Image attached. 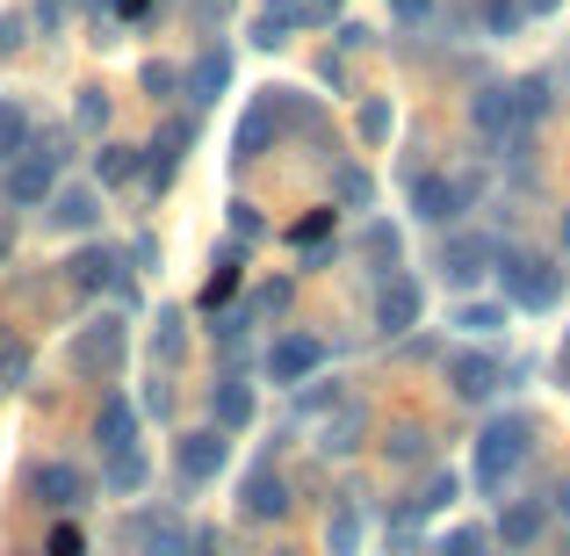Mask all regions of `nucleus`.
Here are the masks:
<instances>
[{"mask_svg":"<svg viewBox=\"0 0 570 556\" xmlns=\"http://www.w3.org/2000/svg\"><path fill=\"white\" fill-rule=\"evenodd\" d=\"M499 290H505V304H520V311H557L563 304V267L542 261V253H528V246H513V253H499Z\"/></svg>","mask_w":570,"mask_h":556,"instance_id":"1","label":"nucleus"},{"mask_svg":"<svg viewBox=\"0 0 570 556\" xmlns=\"http://www.w3.org/2000/svg\"><path fill=\"white\" fill-rule=\"evenodd\" d=\"M528 448H534V427H528V419H491V427L476 433V491H491V499H499L505 477L528 462Z\"/></svg>","mask_w":570,"mask_h":556,"instance_id":"2","label":"nucleus"},{"mask_svg":"<svg viewBox=\"0 0 570 556\" xmlns=\"http://www.w3.org/2000/svg\"><path fill=\"white\" fill-rule=\"evenodd\" d=\"M325 362H333V348H325L318 333H282L275 348H267V383H311V375H318Z\"/></svg>","mask_w":570,"mask_h":556,"instance_id":"3","label":"nucleus"},{"mask_svg":"<svg viewBox=\"0 0 570 556\" xmlns=\"http://www.w3.org/2000/svg\"><path fill=\"white\" fill-rule=\"evenodd\" d=\"M224 462H232V441H224L217 427H195V433H181V441H174V470H181L188 485H217Z\"/></svg>","mask_w":570,"mask_h":556,"instance_id":"4","label":"nucleus"},{"mask_svg":"<svg viewBox=\"0 0 570 556\" xmlns=\"http://www.w3.org/2000/svg\"><path fill=\"white\" fill-rule=\"evenodd\" d=\"M51 188H58V153L51 145H29L22 159H8V203H22V209H37V203H51Z\"/></svg>","mask_w":570,"mask_h":556,"instance_id":"5","label":"nucleus"},{"mask_svg":"<svg viewBox=\"0 0 570 556\" xmlns=\"http://www.w3.org/2000/svg\"><path fill=\"white\" fill-rule=\"evenodd\" d=\"M275 130H282V87H267V95L246 109V124H238V138H232V159H238V167H246V159H261Z\"/></svg>","mask_w":570,"mask_h":556,"instance_id":"6","label":"nucleus"},{"mask_svg":"<svg viewBox=\"0 0 570 556\" xmlns=\"http://www.w3.org/2000/svg\"><path fill=\"white\" fill-rule=\"evenodd\" d=\"M462 203H470V182H448V174H419L412 182V209L426 224H455Z\"/></svg>","mask_w":570,"mask_h":556,"instance_id":"7","label":"nucleus"},{"mask_svg":"<svg viewBox=\"0 0 570 556\" xmlns=\"http://www.w3.org/2000/svg\"><path fill=\"white\" fill-rule=\"evenodd\" d=\"M542 535H549V506H542V499H505V514H499V543H505V549L528 556Z\"/></svg>","mask_w":570,"mask_h":556,"instance_id":"8","label":"nucleus"},{"mask_svg":"<svg viewBox=\"0 0 570 556\" xmlns=\"http://www.w3.org/2000/svg\"><path fill=\"white\" fill-rule=\"evenodd\" d=\"M448 383H455V398L484 404L505 383V369H499V354H448Z\"/></svg>","mask_w":570,"mask_h":556,"instance_id":"9","label":"nucleus"},{"mask_svg":"<svg viewBox=\"0 0 570 556\" xmlns=\"http://www.w3.org/2000/svg\"><path fill=\"white\" fill-rule=\"evenodd\" d=\"M419 311H426L419 282H412V275H390V282H383V296H376V325H383V333H412Z\"/></svg>","mask_w":570,"mask_h":556,"instance_id":"10","label":"nucleus"},{"mask_svg":"<svg viewBox=\"0 0 570 556\" xmlns=\"http://www.w3.org/2000/svg\"><path fill=\"white\" fill-rule=\"evenodd\" d=\"M95 441L109 448V456L138 448V412H130V398H124V390H109V398H101V412H95Z\"/></svg>","mask_w":570,"mask_h":556,"instance_id":"11","label":"nucleus"},{"mask_svg":"<svg viewBox=\"0 0 570 556\" xmlns=\"http://www.w3.org/2000/svg\"><path fill=\"white\" fill-rule=\"evenodd\" d=\"M224 87H232V51H224V43H209V51L188 66V101H195V109H209Z\"/></svg>","mask_w":570,"mask_h":556,"instance_id":"12","label":"nucleus"},{"mask_svg":"<svg viewBox=\"0 0 570 556\" xmlns=\"http://www.w3.org/2000/svg\"><path fill=\"white\" fill-rule=\"evenodd\" d=\"M484 267H491V238H448L441 246V275L455 282V290L484 282Z\"/></svg>","mask_w":570,"mask_h":556,"instance_id":"13","label":"nucleus"},{"mask_svg":"<svg viewBox=\"0 0 570 556\" xmlns=\"http://www.w3.org/2000/svg\"><path fill=\"white\" fill-rule=\"evenodd\" d=\"M72 362H80V369H101V375H109L116 362H124V325H116V319L87 325V333H80V348H72Z\"/></svg>","mask_w":570,"mask_h":556,"instance_id":"14","label":"nucleus"},{"mask_svg":"<svg viewBox=\"0 0 570 556\" xmlns=\"http://www.w3.org/2000/svg\"><path fill=\"white\" fill-rule=\"evenodd\" d=\"M37 491H43V506H58V514L87 506V477L72 470V462H37Z\"/></svg>","mask_w":570,"mask_h":556,"instance_id":"15","label":"nucleus"},{"mask_svg":"<svg viewBox=\"0 0 570 556\" xmlns=\"http://www.w3.org/2000/svg\"><path fill=\"white\" fill-rule=\"evenodd\" d=\"M51 217H58V232H95L101 195L95 188H51Z\"/></svg>","mask_w":570,"mask_h":556,"instance_id":"16","label":"nucleus"},{"mask_svg":"<svg viewBox=\"0 0 570 556\" xmlns=\"http://www.w3.org/2000/svg\"><path fill=\"white\" fill-rule=\"evenodd\" d=\"M209 412H217V433H238V427H253V383L224 375V383L209 390Z\"/></svg>","mask_w":570,"mask_h":556,"instance_id":"17","label":"nucleus"},{"mask_svg":"<svg viewBox=\"0 0 570 556\" xmlns=\"http://www.w3.org/2000/svg\"><path fill=\"white\" fill-rule=\"evenodd\" d=\"M289 514V485L275 470H253L246 477V520H282Z\"/></svg>","mask_w":570,"mask_h":556,"instance_id":"18","label":"nucleus"},{"mask_svg":"<svg viewBox=\"0 0 570 556\" xmlns=\"http://www.w3.org/2000/svg\"><path fill=\"white\" fill-rule=\"evenodd\" d=\"M72 282H80L87 296H101V290H124V261H116L109 246H101V253H80V261H72Z\"/></svg>","mask_w":570,"mask_h":556,"instance_id":"19","label":"nucleus"},{"mask_svg":"<svg viewBox=\"0 0 570 556\" xmlns=\"http://www.w3.org/2000/svg\"><path fill=\"white\" fill-rule=\"evenodd\" d=\"M513 124H520V116H513V87H484V95H476V130L499 145Z\"/></svg>","mask_w":570,"mask_h":556,"instance_id":"20","label":"nucleus"},{"mask_svg":"<svg viewBox=\"0 0 570 556\" xmlns=\"http://www.w3.org/2000/svg\"><path fill=\"white\" fill-rule=\"evenodd\" d=\"M325 549H333V556H362V506H354V499L333 506V520H325Z\"/></svg>","mask_w":570,"mask_h":556,"instance_id":"21","label":"nucleus"},{"mask_svg":"<svg viewBox=\"0 0 570 556\" xmlns=\"http://www.w3.org/2000/svg\"><path fill=\"white\" fill-rule=\"evenodd\" d=\"M181 145H188V124H174L159 145H145V153H153V159H145V182H153V188L174 182V167H181Z\"/></svg>","mask_w":570,"mask_h":556,"instance_id":"22","label":"nucleus"},{"mask_svg":"<svg viewBox=\"0 0 570 556\" xmlns=\"http://www.w3.org/2000/svg\"><path fill=\"white\" fill-rule=\"evenodd\" d=\"M362 433H368V412H362V404H347V412H340V419H325V456H347V448H362Z\"/></svg>","mask_w":570,"mask_h":556,"instance_id":"23","label":"nucleus"},{"mask_svg":"<svg viewBox=\"0 0 570 556\" xmlns=\"http://www.w3.org/2000/svg\"><path fill=\"white\" fill-rule=\"evenodd\" d=\"M130 174H138V145H101V153H95V182L101 188L130 182Z\"/></svg>","mask_w":570,"mask_h":556,"instance_id":"24","label":"nucleus"},{"mask_svg":"<svg viewBox=\"0 0 570 556\" xmlns=\"http://www.w3.org/2000/svg\"><path fill=\"white\" fill-rule=\"evenodd\" d=\"M29 153V109H14V101H0V167L8 159Z\"/></svg>","mask_w":570,"mask_h":556,"instance_id":"25","label":"nucleus"},{"mask_svg":"<svg viewBox=\"0 0 570 556\" xmlns=\"http://www.w3.org/2000/svg\"><path fill=\"white\" fill-rule=\"evenodd\" d=\"M101 485H109V491H145V456H138V448H124V456H109V470H101Z\"/></svg>","mask_w":570,"mask_h":556,"instance_id":"26","label":"nucleus"},{"mask_svg":"<svg viewBox=\"0 0 570 556\" xmlns=\"http://www.w3.org/2000/svg\"><path fill=\"white\" fill-rule=\"evenodd\" d=\"M513 116H520V124H542V116H549V80H542V72L513 87Z\"/></svg>","mask_w":570,"mask_h":556,"instance_id":"27","label":"nucleus"},{"mask_svg":"<svg viewBox=\"0 0 570 556\" xmlns=\"http://www.w3.org/2000/svg\"><path fill=\"white\" fill-rule=\"evenodd\" d=\"M455 499H462V485L441 470V477H426V491H419V499L404 506V514H441V506H455Z\"/></svg>","mask_w":570,"mask_h":556,"instance_id":"28","label":"nucleus"},{"mask_svg":"<svg viewBox=\"0 0 570 556\" xmlns=\"http://www.w3.org/2000/svg\"><path fill=\"white\" fill-rule=\"evenodd\" d=\"M476 14H484V37H513V29L528 22V8H520V0H484Z\"/></svg>","mask_w":570,"mask_h":556,"instance_id":"29","label":"nucleus"},{"mask_svg":"<svg viewBox=\"0 0 570 556\" xmlns=\"http://www.w3.org/2000/svg\"><path fill=\"white\" fill-rule=\"evenodd\" d=\"M188 354V340H181V319H174V311H159V333H153V362H181Z\"/></svg>","mask_w":570,"mask_h":556,"instance_id":"30","label":"nucleus"},{"mask_svg":"<svg viewBox=\"0 0 570 556\" xmlns=\"http://www.w3.org/2000/svg\"><path fill=\"white\" fill-rule=\"evenodd\" d=\"M289 29H296V8H261L253 14V43H267V51H275Z\"/></svg>","mask_w":570,"mask_h":556,"instance_id":"31","label":"nucleus"},{"mask_svg":"<svg viewBox=\"0 0 570 556\" xmlns=\"http://www.w3.org/2000/svg\"><path fill=\"white\" fill-rule=\"evenodd\" d=\"M72 124H80V130H101V124H109V95H101V87H80V101H72Z\"/></svg>","mask_w":570,"mask_h":556,"instance_id":"32","label":"nucleus"},{"mask_svg":"<svg viewBox=\"0 0 570 556\" xmlns=\"http://www.w3.org/2000/svg\"><path fill=\"white\" fill-rule=\"evenodd\" d=\"M455 325H462V333H499V325H505V304H462Z\"/></svg>","mask_w":570,"mask_h":556,"instance_id":"33","label":"nucleus"},{"mask_svg":"<svg viewBox=\"0 0 570 556\" xmlns=\"http://www.w3.org/2000/svg\"><path fill=\"white\" fill-rule=\"evenodd\" d=\"M383 448H390V462H426V427H397Z\"/></svg>","mask_w":570,"mask_h":556,"instance_id":"34","label":"nucleus"},{"mask_svg":"<svg viewBox=\"0 0 570 556\" xmlns=\"http://www.w3.org/2000/svg\"><path fill=\"white\" fill-rule=\"evenodd\" d=\"M22 375H29V348L22 340H0V390H22Z\"/></svg>","mask_w":570,"mask_h":556,"instance_id":"35","label":"nucleus"},{"mask_svg":"<svg viewBox=\"0 0 570 556\" xmlns=\"http://www.w3.org/2000/svg\"><path fill=\"white\" fill-rule=\"evenodd\" d=\"M484 549H491L484 528H448V543H441V556H484Z\"/></svg>","mask_w":570,"mask_h":556,"instance_id":"36","label":"nucleus"},{"mask_svg":"<svg viewBox=\"0 0 570 556\" xmlns=\"http://www.w3.org/2000/svg\"><path fill=\"white\" fill-rule=\"evenodd\" d=\"M232 290H238V267H217V275L203 282V311H217V304H232Z\"/></svg>","mask_w":570,"mask_h":556,"instance_id":"37","label":"nucleus"},{"mask_svg":"<svg viewBox=\"0 0 570 556\" xmlns=\"http://www.w3.org/2000/svg\"><path fill=\"white\" fill-rule=\"evenodd\" d=\"M362 138H368V145L390 138V101H362Z\"/></svg>","mask_w":570,"mask_h":556,"instance_id":"38","label":"nucleus"},{"mask_svg":"<svg viewBox=\"0 0 570 556\" xmlns=\"http://www.w3.org/2000/svg\"><path fill=\"white\" fill-rule=\"evenodd\" d=\"M325 232H333V209H311L304 224H289V238H296V246H318Z\"/></svg>","mask_w":570,"mask_h":556,"instance_id":"39","label":"nucleus"},{"mask_svg":"<svg viewBox=\"0 0 570 556\" xmlns=\"http://www.w3.org/2000/svg\"><path fill=\"white\" fill-rule=\"evenodd\" d=\"M362 246L376 253V261H390V267H397V232H390V224H368V232H362Z\"/></svg>","mask_w":570,"mask_h":556,"instance_id":"40","label":"nucleus"},{"mask_svg":"<svg viewBox=\"0 0 570 556\" xmlns=\"http://www.w3.org/2000/svg\"><path fill=\"white\" fill-rule=\"evenodd\" d=\"M174 87H181L174 66H145V95H153V101H174Z\"/></svg>","mask_w":570,"mask_h":556,"instance_id":"41","label":"nucleus"},{"mask_svg":"<svg viewBox=\"0 0 570 556\" xmlns=\"http://www.w3.org/2000/svg\"><path fill=\"white\" fill-rule=\"evenodd\" d=\"M51 556H87V535L72 528V520H66V528H51Z\"/></svg>","mask_w":570,"mask_h":556,"instance_id":"42","label":"nucleus"},{"mask_svg":"<svg viewBox=\"0 0 570 556\" xmlns=\"http://www.w3.org/2000/svg\"><path fill=\"white\" fill-rule=\"evenodd\" d=\"M22 29H29V22H22V14H0V58H8V51H22V43H29V37H22Z\"/></svg>","mask_w":570,"mask_h":556,"instance_id":"43","label":"nucleus"},{"mask_svg":"<svg viewBox=\"0 0 570 556\" xmlns=\"http://www.w3.org/2000/svg\"><path fill=\"white\" fill-rule=\"evenodd\" d=\"M390 14H404V22H433V0H390Z\"/></svg>","mask_w":570,"mask_h":556,"instance_id":"44","label":"nucleus"},{"mask_svg":"<svg viewBox=\"0 0 570 556\" xmlns=\"http://www.w3.org/2000/svg\"><path fill=\"white\" fill-rule=\"evenodd\" d=\"M181 549H188V543H181L174 528H159V535H153V556H181Z\"/></svg>","mask_w":570,"mask_h":556,"instance_id":"45","label":"nucleus"},{"mask_svg":"<svg viewBox=\"0 0 570 556\" xmlns=\"http://www.w3.org/2000/svg\"><path fill=\"white\" fill-rule=\"evenodd\" d=\"M549 514H563V520H570V477H563L557 491H549Z\"/></svg>","mask_w":570,"mask_h":556,"instance_id":"46","label":"nucleus"},{"mask_svg":"<svg viewBox=\"0 0 570 556\" xmlns=\"http://www.w3.org/2000/svg\"><path fill=\"white\" fill-rule=\"evenodd\" d=\"M145 8H153V0H116V14H124V22H138Z\"/></svg>","mask_w":570,"mask_h":556,"instance_id":"47","label":"nucleus"},{"mask_svg":"<svg viewBox=\"0 0 570 556\" xmlns=\"http://www.w3.org/2000/svg\"><path fill=\"white\" fill-rule=\"evenodd\" d=\"M520 8H528V14H549V8H557V0H520Z\"/></svg>","mask_w":570,"mask_h":556,"instance_id":"48","label":"nucleus"},{"mask_svg":"<svg viewBox=\"0 0 570 556\" xmlns=\"http://www.w3.org/2000/svg\"><path fill=\"white\" fill-rule=\"evenodd\" d=\"M563 383H570V333H563Z\"/></svg>","mask_w":570,"mask_h":556,"instance_id":"49","label":"nucleus"},{"mask_svg":"<svg viewBox=\"0 0 570 556\" xmlns=\"http://www.w3.org/2000/svg\"><path fill=\"white\" fill-rule=\"evenodd\" d=\"M563 253H570V209H563Z\"/></svg>","mask_w":570,"mask_h":556,"instance_id":"50","label":"nucleus"}]
</instances>
